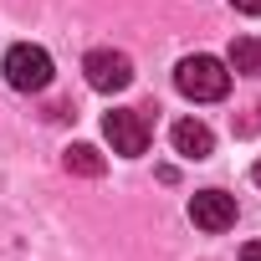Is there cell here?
<instances>
[{"instance_id": "obj_1", "label": "cell", "mask_w": 261, "mask_h": 261, "mask_svg": "<svg viewBox=\"0 0 261 261\" xmlns=\"http://www.w3.org/2000/svg\"><path fill=\"white\" fill-rule=\"evenodd\" d=\"M174 87H179L190 102H220V97L230 92V67H225L220 57L195 51V57H185V62L174 67Z\"/></svg>"}, {"instance_id": "obj_2", "label": "cell", "mask_w": 261, "mask_h": 261, "mask_svg": "<svg viewBox=\"0 0 261 261\" xmlns=\"http://www.w3.org/2000/svg\"><path fill=\"white\" fill-rule=\"evenodd\" d=\"M0 72H6V82H11L16 92H41V87L51 82V57H46V46L21 41V46H11V51H6Z\"/></svg>"}, {"instance_id": "obj_3", "label": "cell", "mask_w": 261, "mask_h": 261, "mask_svg": "<svg viewBox=\"0 0 261 261\" xmlns=\"http://www.w3.org/2000/svg\"><path fill=\"white\" fill-rule=\"evenodd\" d=\"M102 134H108V144H113V154H123V159H139V154H149V118L139 113V108H113L108 118H102Z\"/></svg>"}, {"instance_id": "obj_4", "label": "cell", "mask_w": 261, "mask_h": 261, "mask_svg": "<svg viewBox=\"0 0 261 261\" xmlns=\"http://www.w3.org/2000/svg\"><path fill=\"white\" fill-rule=\"evenodd\" d=\"M82 72H87V87L97 92H123L128 82H134V62H128V51H113V46H97L82 57Z\"/></svg>"}, {"instance_id": "obj_5", "label": "cell", "mask_w": 261, "mask_h": 261, "mask_svg": "<svg viewBox=\"0 0 261 261\" xmlns=\"http://www.w3.org/2000/svg\"><path fill=\"white\" fill-rule=\"evenodd\" d=\"M190 220H195L200 230H210V236L230 230V225H236V195H225V190H200V195L190 200Z\"/></svg>"}, {"instance_id": "obj_6", "label": "cell", "mask_w": 261, "mask_h": 261, "mask_svg": "<svg viewBox=\"0 0 261 261\" xmlns=\"http://www.w3.org/2000/svg\"><path fill=\"white\" fill-rule=\"evenodd\" d=\"M169 139H174V154H185V159H210L215 154V134L200 118H179Z\"/></svg>"}, {"instance_id": "obj_7", "label": "cell", "mask_w": 261, "mask_h": 261, "mask_svg": "<svg viewBox=\"0 0 261 261\" xmlns=\"http://www.w3.org/2000/svg\"><path fill=\"white\" fill-rule=\"evenodd\" d=\"M225 67H230V72H241V77H256V72H261V41H256V36H236V41H230Z\"/></svg>"}, {"instance_id": "obj_8", "label": "cell", "mask_w": 261, "mask_h": 261, "mask_svg": "<svg viewBox=\"0 0 261 261\" xmlns=\"http://www.w3.org/2000/svg\"><path fill=\"white\" fill-rule=\"evenodd\" d=\"M62 164H67L72 174H82V179H97V174L108 169V164H102V154H97L92 144H72V149L62 154Z\"/></svg>"}, {"instance_id": "obj_9", "label": "cell", "mask_w": 261, "mask_h": 261, "mask_svg": "<svg viewBox=\"0 0 261 261\" xmlns=\"http://www.w3.org/2000/svg\"><path fill=\"white\" fill-rule=\"evenodd\" d=\"M230 6H236L241 16H261V0H230Z\"/></svg>"}, {"instance_id": "obj_10", "label": "cell", "mask_w": 261, "mask_h": 261, "mask_svg": "<svg viewBox=\"0 0 261 261\" xmlns=\"http://www.w3.org/2000/svg\"><path fill=\"white\" fill-rule=\"evenodd\" d=\"M241 261H261V241H251V246L241 251Z\"/></svg>"}, {"instance_id": "obj_11", "label": "cell", "mask_w": 261, "mask_h": 261, "mask_svg": "<svg viewBox=\"0 0 261 261\" xmlns=\"http://www.w3.org/2000/svg\"><path fill=\"white\" fill-rule=\"evenodd\" d=\"M251 179H256V185H261V159H256V164H251Z\"/></svg>"}]
</instances>
